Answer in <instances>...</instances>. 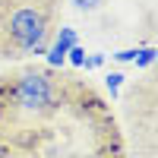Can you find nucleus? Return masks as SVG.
Segmentation results:
<instances>
[{
    "instance_id": "nucleus-1",
    "label": "nucleus",
    "mask_w": 158,
    "mask_h": 158,
    "mask_svg": "<svg viewBox=\"0 0 158 158\" xmlns=\"http://www.w3.org/2000/svg\"><path fill=\"white\" fill-rule=\"evenodd\" d=\"M6 35L25 54H44V38H48V19L35 6H19L6 19Z\"/></svg>"
},
{
    "instance_id": "nucleus-2",
    "label": "nucleus",
    "mask_w": 158,
    "mask_h": 158,
    "mask_svg": "<svg viewBox=\"0 0 158 158\" xmlns=\"http://www.w3.org/2000/svg\"><path fill=\"white\" fill-rule=\"evenodd\" d=\"M57 85L51 82L44 73H25L19 76V82L13 85V101L29 114H44L57 104Z\"/></svg>"
},
{
    "instance_id": "nucleus-3",
    "label": "nucleus",
    "mask_w": 158,
    "mask_h": 158,
    "mask_svg": "<svg viewBox=\"0 0 158 158\" xmlns=\"http://www.w3.org/2000/svg\"><path fill=\"white\" fill-rule=\"evenodd\" d=\"M48 63H51V67H63V63H67V48L54 41L51 51H48Z\"/></svg>"
},
{
    "instance_id": "nucleus-4",
    "label": "nucleus",
    "mask_w": 158,
    "mask_h": 158,
    "mask_svg": "<svg viewBox=\"0 0 158 158\" xmlns=\"http://www.w3.org/2000/svg\"><path fill=\"white\" fill-rule=\"evenodd\" d=\"M136 67H152V60H155V48H142V51H136Z\"/></svg>"
},
{
    "instance_id": "nucleus-5",
    "label": "nucleus",
    "mask_w": 158,
    "mask_h": 158,
    "mask_svg": "<svg viewBox=\"0 0 158 158\" xmlns=\"http://www.w3.org/2000/svg\"><path fill=\"white\" fill-rule=\"evenodd\" d=\"M67 63H73V67H82V63H85V51L79 48V44H73V48L67 51Z\"/></svg>"
},
{
    "instance_id": "nucleus-6",
    "label": "nucleus",
    "mask_w": 158,
    "mask_h": 158,
    "mask_svg": "<svg viewBox=\"0 0 158 158\" xmlns=\"http://www.w3.org/2000/svg\"><path fill=\"white\" fill-rule=\"evenodd\" d=\"M57 44H63V48L70 51V48L76 44V32H73V29H60V35H57Z\"/></svg>"
},
{
    "instance_id": "nucleus-7",
    "label": "nucleus",
    "mask_w": 158,
    "mask_h": 158,
    "mask_svg": "<svg viewBox=\"0 0 158 158\" xmlns=\"http://www.w3.org/2000/svg\"><path fill=\"white\" fill-rule=\"evenodd\" d=\"M70 3H73L76 10H82V13H92V10H98L104 0H70Z\"/></svg>"
},
{
    "instance_id": "nucleus-8",
    "label": "nucleus",
    "mask_w": 158,
    "mask_h": 158,
    "mask_svg": "<svg viewBox=\"0 0 158 158\" xmlns=\"http://www.w3.org/2000/svg\"><path fill=\"white\" fill-rule=\"evenodd\" d=\"M104 82H108L111 95H117V92H120V85H123V73H108V79H104Z\"/></svg>"
},
{
    "instance_id": "nucleus-9",
    "label": "nucleus",
    "mask_w": 158,
    "mask_h": 158,
    "mask_svg": "<svg viewBox=\"0 0 158 158\" xmlns=\"http://www.w3.org/2000/svg\"><path fill=\"white\" fill-rule=\"evenodd\" d=\"M101 63H104V54H92V57H85L82 67L85 70H95V67H101Z\"/></svg>"
},
{
    "instance_id": "nucleus-10",
    "label": "nucleus",
    "mask_w": 158,
    "mask_h": 158,
    "mask_svg": "<svg viewBox=\"0 0 158 158\" xmlns=\"http://www.w3.org/2000/svg\"><path fill=\"white\" fill-rule=\"evenodd\" d=\"M133 57H136V48H127V51H117V54H114V60H120V63L133 60Z\"/></svg>"
},
{
    "instance_id": "nucleus-11",
    "label": "nucleus",
    "mask_w": 158,
    "mask_h": 158,
    "mask_svg": "<svg viewBox=\"0 0 158 158\" xmlns=\"http://www.w3.org/2000/svg\"><path fill=\"white\" fill-rule=\"evenodd\" d=\"M85 158H98V155H85Z\"/></svg>"
}]
</instances>
